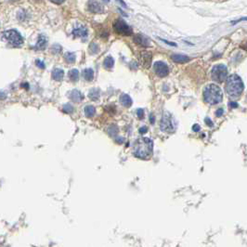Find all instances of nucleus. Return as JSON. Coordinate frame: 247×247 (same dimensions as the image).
Segmentation results:
<instances>
[{"label":"nucleus","instance_id":"28","mask_svg":"<svg viewBox=\"0 0 247 247\" xmlns=\"http://www.w3.org/2000/svg\"><path fill=\"white\" fill-rule=\"evenodd\" d=\"M50 1H51L52 3H54V4H57V5H60V4H62L63 2H64L65 0H50Z\"/></svg>","mask_w":247,"mask_h":247},{"label":"nucleus","instance_id":"5","mask_svg":"<svg viewBox=\"0 0 247 247\" xmlns=\"http://www.w3.org/2000/svg\"><path fill=\"white\" fill-rule=\"evenodd\" d=\"M228 76V68L224 64H217L212 68L211 77L217 83H222L226 81Z\"/></svg>","mask_w":247,"mask_h":247},{"label":"nucleus","instance_id":"3","mask_svg":"<svg viewBox=\"0 0 247 247\" xmlns=\"http://www.w3.org/2000/svg\"><path fill=\"white\" fill-rule=\"evenodd\" d=\"M205 100L209 104H217L223 99V93L221 88L216 84L208 85L204 90Z\"/></svg>","mask_w":247,"mask_h":247},{"label":"nucleus","instance_id":"24","mask_svg":"<svg viewBox=\"0 0 247 247\" xmlns=\"http://www.w3.org/2000/svg\"><path fill=\"white\" fill-rule=\"evenodd\" d=\"M62 111L64 112H66V113H71V112H73V106L71 104H65V105H63V107H62Z\"/></svg>","mask_w":247,"mask_h":247},{"label":"nucleus","instance_id":"36","mask_svg":"<svg viewBox=\"0 0 247 247\" xmlns=\"http://www.w3.org/2000/svg\"><path fill=\"white\" fill-rule=\"evenodd\" d=\"M106 2H109V0H106Z\"/></svg>","mask_w":247,"mask_h":247},{"label":"nucleus","instance_id":"30","mask_svg":"<svg viewBox=\"0 0 247 247\" xmlns=\"http://www.w3.org/2000/svg\"><path fill=\"white\" fill-rule=\"evenodd\" d=\"M223 112H224L223 109H218V110L216 112V115H217V116H221V115L223 114Z\"/></svg>","mask_w":247,"mask_h":247},{"label":"nucleus","instance_id":"20","mask_svg":"<svg viewBox=\"0 0 247 247\" xmlns=\"http://www.w3.org/2000/svg\"><path fill=\"white\" fill-rule=\"evenodd\" d=\"M69 77L73 82H75L79 79V72L76 69H73L69 72Z\"/></svg>","mask_w":247,"mask_h":247},{"label":"nucleus","instance_id":"8","mask_svg":"<svg viewBox=\"0 0 247 247\" xmlns=\"http://www.w3.org/2000/svg\"><path fill=\"white\" fill-rule=\"evenodd\" d=\"M154 73L160 77H164L169 73V68L168 66L163 61H156L153 64Z\"/></svg>","mask_w":247,"mask_h":247},{"label":"nucleus","instance_id":"26","mask_svg":"<svg viewBox=\"0 0 247 247\" xmlns=\"http://www.w3.org/2000/svg\"><path fill=\"white\" fill-rule=\"evenodd\" d=\"M35 62H36V65L38 66L39 68H41V69H44V68H45V64H44V62H43L42 60H37Z\"/></svg>","mask_w":247,"mask_h":247},{"label":"nucleus","instance_id":"13","mask_svg":"<svg viewBox=\"0 0 247 247\" xmlns=\"http://www.w3.org/2000/svg\"><path fill=\"white\" fill-rule=\"evenodd\" d=\"M171 59H172L175 62H178V63H186L191 60V59H189L188 56L180 55V54H174L171 56Z\"/></svg>","mask_w":247,"mask_h":247},{"label":"nucleus","instance_id":"21","mask_svg":"<svg viewBox=\"0 0 247 247\" xmlns=\"http://www.w3.org/2000/svg\"><path fill=\"white\" fill-rule=\"evenodd\" d=\"M103 65L106 69H112L114 65V60H113L112 57H107V58L104 60Z\"/></svg>","mask_w":247,"mask_h":247},{"label":"nucleus","instance_id":"35","mask_svg":"<svg viewBox=\"0 0 247 247\" xmlns=\"http://www.w3.org/2000/svg\"><path fill=\"white\" fill-rule=\"evenodd\" d=\"M6 99V95L3 92H0V99Z\"/></svg>","mask_w":247,"mask_h":247},{"label":"nucleus","instance_id":"31","mask_svg":"<svg viewBox=\"0 0 247 247\" xmlns=\"http://www.w3.org/2000/svg\"><path fill=\"white\" fill-rule=\"evenodd\" d=\"M163 42H164L166 44H168V45H170V46H173V47H176V44H175V43H173V42H169V41H166V40H163V39H161Z\"/></svg>","mask_w":247,"mask_h":247},{"label":"nucleus","instance_id":"7","mask_svg":"<svg viewBox=\"0 0 247 247\" xmlns=\"http://www.w3.org/2000/svg\"><path fill=\"white\" fill-rule=\"evenodd\" d=\"M113 29L122 35H130L132 34V28L123 20H116L113 22Z\"/></svg>","mask_w":247,"mask_h":247},{"label":"nucleus","instance_id":"18","mask_svg":"<svg viewBox=\"0 0 247 247\" xmlns=\"http://www.w3.org/2000/svg\"><path fill=\"white\" fill-rule=\"evenodd\" d=\"M63 75H64V72L61 69H55L52 72V77L57 81H60L63 78Z\"/></svg>","mask_w":247,"mask_h":247},{"label":"nucleus","instance_id":"6","mask_svg":"<svg viewBox=\"0 0 247 247\" xmlns=\"http://www.w3.org/2000/svg\"><path fill=\"white\" fill-rule=\"evenodd\" d=\"M161 128L163 131L167 132V133H173L176 130L175 120L169 112H166L163 113L162 124H161Z\"/></svg>","mask_w":247,"mask_h":247},{"label":"nucleus","instance_id":"22","mask_svg":"<svg viewBox=\"0 0 247 247\" xmlns=\"http://www.w3.org/2000/svg\"><path fill=\"white\" fill-rule=\"evenodd\" d=\"M64 59L68 63H73L75 61L76 57H75V54L73 52H67L64 54Z\"/></svg>","mask_w":247,"mask_h":247},{"label":"nucleus","instance_id":"2","mask_svg":"<svg viewBox=\"0 0 247 247\" xmlns=\"http://www.w3.org/2000/svg\"><path fill=\"white\" fill-rule=\"evenodd\" d=\"M226 80H227V84L225 89L228 95L232 99H236L240 97L243 91V83L241 77L237 74H231Z\"/></svg>","mask_w":247,"mask_h":247},{"label":"nucleus","instance_id":"17","mask_svg":"<svg viewBox=\"0 0 247 247\" xmlns=\"http://www.w3.org/2000/svg\"><path fill=\"white\" fill-rule=\"evenodd\" d=\"M47 43H48V41H47L46 37L44 35H40L38 38V41H37L36 45H35V48L36 49H44L47 46Z\"/></svg>","mask_w":247,"mask_h":247},{"label":"nucleus","instance_id":"4","mask_svg":"<svg viewBox=\"0 0 247 247\" xmlns=\"http://www.w3.org/2000/svg\"><path fill=\"white\" fill-rule=\"evenodd\" d=\"M3 36H4V38L13 47H21L23 44L22 36L16 30L5 31L3 33Z\"/></svg>","mask_w":247,"mask_h":247},{"label":"nucleus","instance_id":"1","mask_svg":"<svg viewBox=\"0 0 247 247\" xmlns=\"http://www.w3.org/2000/svg\"><path fill=\"white\" fill-rule=\"evenodd\" d=\"M153 142L149 138H140L136 140L133 148L134 155L139 159L147 160L153 155Z\"/></svg>","mask_w":247,"mask_h":247},{"label":"nucleus","instance_id":"34","mask_svg":"<svg viewBox=\"0 0 247 247\" xmlns=\"http://www.w3.org/2000/svg\"><path fill=\"white\" fill-rule=\"evenodd\" d=\"M150 121L151 124H153L155 121V118H154V116H153V114H151V116H150Z\"/></svg>","mask_w":247,"mask_h":247},{"label":"nucleus","instance_id":"32","mask_svg":"<svg viewBox=\"0 0 247 247\" xmlns=\"http://www.w3.org/2000/svg\"><path fill=\"white\" fill-rule=\"evenodd\" d=\"M192 129H193V131L197 132V131H199V130L201 129V127H200L199 125H194L192 126Z\"/></svg>","mask_w":247,"mask_h":247},{"label":"nucleus","instance_id":"27","mask_svg":"<svg viewBox=\"0 0 247 247\" xmlns=\"http://www.w3.org/2000/svg\"><path fill=\"white\" fill-rule=\"evenodd\" d=\"M229 106H230V108H237L238 103L237 102H234V101H230V102L229 103Z\"/></svg>","mask_w":247,"mask_h":247},{"label":"nucleus","instance_id":"29","mask_svg":"<svg viewBox=\"0 0 247 247\" xmlns=\"http://www.w3.org/2000/svg\"><path fill=\"white\" fill-rule=\"evenodd\" d=\"M148 130V128L146 127V126H142V127H140V129H139V133L140 134H144V133H146Z\"/></svg>","mask_w":247,"mask_h":247},{"label":"nucleus","instance_id":"33","mask_svg":"<svg viewBox=\"0 0 247 247\" xmlns=\"http://www.w3.org/2000/svg\"><path fill=\"white\" fill-rule=\"evenodd\" d=\"M205 121L206 122L207 125H209V126H212V125H213V122H212L211 120L209 119V118H205Z\"/></svg>","mask_w":247,"mask_h":247},{"label":"nucleus","instance_id":"10","mask_svg":"<svg viewBox=\"0 0 247 247\" xmlns=\"http://www.w3.org/2000/svg\"><path fill=\"white\" fill-rule=\"evenodd\" d=\"M87 8L88 10L93 12V13H101V12H103V8L96 0H89L87 3Z\"/></svg>","mask_w":247,"mask_h":247},{"label":"nucleus","instance_id":"25","mask_svg":"<svg viewBox=\"0 0 247 247\" xmlns=\"http://www.w3.org/2000/svg\"><path fill=\"white\" fill-rule=\"evenodd\" d=\"M137 115H138V118H143V115H144V111H143V109H138V111H137Z\"/></svg>","mask_w":247,"mask_h":247},{"label":"nucleus","instance_id":"16","mask_svg":"<svg viewBox=\"0 0 247 247\" xmlns=\"http://www.w3.org/2000/svg\"><path fill=\"white\" fill-rule=\"evenodd\" d=\"M135 42L138 43V45L142 46V47H148L150 45L149 40L146 38V37H144L142 35H137L135 37Z\"/></svg>","mask_w":247,"mask_h":247},{"label":"nucleus","instance_id":"15","mask_svg":"<svg viewBox=\"0 0 247 247\" xmlns=\"http://www.w3.org/2000/svg\"><path fill=\"white\" fill-rule=\"evenodd\" d=\"M83 77L86 81H92L94 79V70L91 68L85 69L83 71Z\"/></svg>","mask_w":247,"mask_h":247},{"label":"nucleus","instance_id":"9","mask_svg":"<svg viewBox=\"0 0 247 247\" xmlns=\"http://www.w3.org/2000/svg\"><path fill=\"white\" fill-rule=\"evenodd\" d=\"M140 62L143 67L149 68L151 64V59H153V55L151 52L148 51H142L140 53Z\"/></svg>","mask_w":247,"mask_h":247},{"label":"nucleus","instance_id":"11","mask_svg":"<svg viewBox=\"0 0 247 247\" xmlns=\"http://www.w3.org/2000/svg\"><path fill=\"white\" fill-rule=\"evenodd\" d=\"M73 35L74 37H82V38H86L87 36V29L83 26V25H78L77 27H75L73 30Z\"/></svg>","mask_w":247,"mask_h":247},{"label":"nucleus","instance_id":"12","mask_svg":"<svg viewBox=\"0 0 247 247\" xmlns=\"http://www.w3.org/2000/svg\"><path fill=\"white\" fill-rule=\"evenodd\" d=\"M69 97L73 101H74V102H80V101H82V99H83V95H82V93L77 89H73L70 92Z\"/></svg>","mask_w":247,"mask_h":247},{"label":"nucleus","instance_id":"19","mask_svg":"<svg viewBox=\"0 0 247 247\" xmlns=\"http://www.w3.org/2000/svg\"><path fill=\"white\" fill-rule=\"evenodd\" d=\"M95 112H96V110H95V107L92 105L86 106L85 108V115L86 117H92L95 115Z\"/></svg>","mask_w":247,"mask_h":247},{"label":"nucleus","instance_id":"23","mask_svg":"<svg viewBox=\"0 0 247 247\" xmlns=\"http://www.w3.org/2000/svg\"><path fill=\"white\" fill-rule=\"evenodd\" d=\"M99 96V90L97 89V88H94V89H91L89 92V98L93 99H97Z\"/></svg>","mask_w":247,"mask_h":247},{"label":"nucleus","instance_id":"14","mask_svg":"<svg viewBox=\"0 0 247 247\" xmlns=\"http://www.w3.org/2000/svg\"><path fill=\"white\" fill-rule=\"evenodd\" d=\"M120 102H121V104L125 107H130L133 103V101H132V99L130 98V96H128V95H126V94H123L121 95V97H120Z\"/></svg>","mask_w":247,"mask_h":247}]
</instances>
